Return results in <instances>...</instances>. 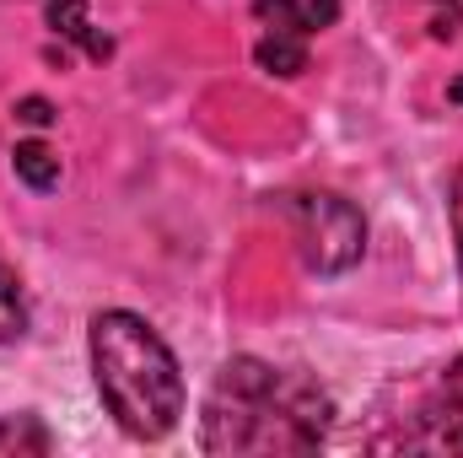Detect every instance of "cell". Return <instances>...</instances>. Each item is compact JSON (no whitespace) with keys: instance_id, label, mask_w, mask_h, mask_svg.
<instances>
[{"instance_id":"6da1fadb","label":"cell","mask_w":463,"mask_h":458,"mask_svg":"<svg viewBox=\"0 0 463 458\" xmlns=\"http://www.w3.org/2000/svg\"><path fill=\"white\" fill-rule=\"evenodd\" d=\"M329 426V399L269 361L237 356L205 399V453H307Z\"/></svg>"},{"instance_id":"7a4b0ae2","label":"cell","mask_w":463,"mask_h":458,"mask_svg":"<svg viewBox=\"0 0 463 458\" xmlns=\"http://www.w3.org/2000/svg\"><path fill=\"white\" fill-rule=\"evenodd\" d=\"M92 377L118 426L140 443H156L184 415V377L162 335L135 313H98L92 319Z\"/></svg>"},{"instance_id":"3957f363","label":"cell","mask_w":463,"mask_h":458,"mask_svg":"<svg viewBox=\"0 0 463 458\" xmlns=\"http://www.w3.org/2000/svg\"><path fill=\"white\" fill-rule=\"evenodd\" d=\"M291 232H297L302 259L318 275L350 270L361 259V248H366V222L340 195H297L291 200Z\"/></svg>"},{"instance_id":"277c9868","label":"cell","mask_w":463,"mask_h":458,"mask_svg":"<svg viewBox=\"0 0 463 458\" xmlns=\"http://www.w3.org/2000/svg\"><path fill=\"white\" fill-rule=\"evenodd\" d=\"M11 167H16V178H22L27 189H38V195H49V189L60 184V157H54L43 140H22V146L11 151Z\"/></svg>"},{"instance_id":"5b68a950","label":"cell","mask_w":463,"mask_h":458,"mask_svg":"<svg viewBox=\"0 0 463 458\" xmlns=\"http://www.w3.org/2000/svg\"><path fill=\"white\" fill-rule=\"evenodd\" d=\"M22 329H27V297H22L16 270L0 259V340H16Z\"/></svg>"},{"instance_id":"8992f818","label":"cell","mask_w":463,"mask_h":458,"mask_svg":"<svg viewBox=\"0 0 463 458\" xmlns=\"http://www.w3.org/2000/svg\"><path fill=\"white\" fill-rule=\"evenodd\" d=\"M259 65L275 71V76H297V71L307 65V43H302V38H275V33H264V43H259Z\"/></svg>"},{"instance_id":"52a82bcc","label":"cell","mask_w":463,"mask_h":458,"mask_svg":"<svg viewBox=\"0 0 463 458\" xmlns=\"http://www.w3.org/2000/svg\"><path fill=\"white\" fill-rule=\"evenodd\" d=\"M49 22H54V27H65L71 38H87V49H92V54H109V43H103V38H92V33H87V22H81V0H49Z\"/></svg>"},{"instance_id":"ba28073f","label":"cell","mask_w":463,"mask_h":458,"mask_svg":"<svg viewBox=\"0 0 463 458\" xmlns=\"http://www.w3.org/2000/svg\"><path fill=\"white\" fill-rule=\"evenodd\" d=\"M302 11H307V22H313V33H318V27H329V22H335L340 0H302Z\"/></svg>"},{"instance_id":"9c48e42d","label":"cell","mask_w":463,"mask_h":458,"mask_svg":"<svg viewBox=\"0 0 463 458\" xmlns=\"http://www.w3.org/2000/svg\"><path fill=\"white\" fill-rule=\"evenodd\" d=\"M22 443H33V448H43V432H38V426H33V432H27V437H22V432H16V426H0V453H11V448H22Z\"/></svg>"},{"instance_id":"30bf717a","label":"cell","mask_w":463,"mask_h":458,"mask_svg":"<svg viewBox=\"0 0 463 458\" xmlns=\"http://www.w3.org/2000/svg\"><path fill=\"white\" fill-rule=\"evenodd\" d=\"M16 119H27V124H49V103H43V98H27V103L16 109Z\"/></svg>"},{"instance_id":"8fae6325","label":"cell","mask_w":463,"mask_h":458,"mask_svg":"<svg viewBox=\"0 0 463 458\" xmlns=\"http://www.w3.org/2000/svg\"><path fill=\"white\" fill-rule=\"evenodd\" d=\"M453 227H458V259H463V178H458V189H453Z\"/></svg>"},{"instance_id":"7c38bea8","label":"cell","mask_w":463,"mask_h":458,"mask_svg":"<svg viewBox=\"0 0 463 458\" xmlns=\"http://www.w3.org/2000/svg\"><path fill=\"white\" fill-rule=\"evenodd\" d=\"M453 98H463V81H458V87H453Z\"/></svg>"}]
</instances>
